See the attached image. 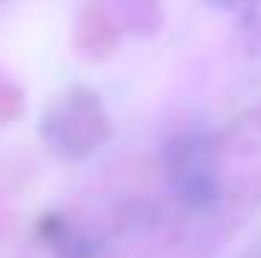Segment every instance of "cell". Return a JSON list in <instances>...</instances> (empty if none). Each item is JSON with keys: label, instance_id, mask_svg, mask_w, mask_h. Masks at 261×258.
<instances>
[{"label": "cell", "instance_id": "obj_1", "mask_svg": "<svg viewBox=\"0 0 261 258\" xmlns=\"http://www.w3.org/2000/svg\"><path fill=\"white\" fill-rule=\"evenodd\" d=\"M164 173L173 194L189 210H206L219 200L216 149L200 131H182L164 143Z\"/></svg>", "mask_w": 261, "mask_h": 258}, {"label": "cell", "instance_id": "obj_2", "mask_svg": "<svg viewBox=\"0 0 261 258\" xmlns=\"http://www.w3.org/2000/svg\"><path fill=\"white\" fill-rule=\"evenodd\" d=\"M43 137L64 158H85L107 140V116L97 94L73 88L61 94L43 116Z\"/></svg>", "mask_w": 261, "mask_h": 258}]
</instances>
